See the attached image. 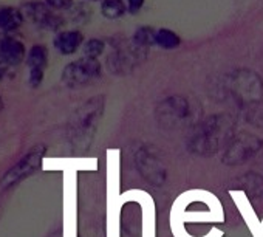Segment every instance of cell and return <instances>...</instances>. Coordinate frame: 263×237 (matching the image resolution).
Returning <instances> with one entry per match:
<instances>
[{
  "mask_svg": "<svg viewBox=\"0 0 263 237\" xmlns=\"http://www.w3.org/2000/svg\"><path fill=\"white\" fill-rule=\"evenodd\" d=\"M141 206V237H157V205L143 189L121 192V149H107V237H121V209L124 203Z\"/></svg>",
  "mask_w": 263,
  "mask_h": 237,
  "instance_id": "cell-1",
  "label": "cell"
},
{
  "mask_svg": "<svg viewBox=\"0 0 263 237\" xmlns=\"http://www.w3.org/2000/svg\"><path fill=\"white\" fill-rule=\"evenodd\" d=\"M224 209L218 197L206 189H189L181 192L171 206L169 223L174 237H195L186 231V223H221ZM224 231L212 228L198 237H223Z\"/></svg>",
  "mask_w": 263,
  "mask_h": 237,
  "instance_id": "cell-2",
  "label": "cell"
},
{
  "mask_svg": "<svg viewBox=\"0 0 263 237\" xmlns=\"http://www.w3.org/2000/svg\"><path fill=\"white\" fill-rule=\"evenodd\" d=\"M45 152H47V148H44V146H37V148L31 149L24 158H21L2 177V180H0V186H2V189L11 188V186L17 185L19 181L25 180L27 177L33 175L34 172H37L44 165Z\"/></svg>",
  "mask_w": 263,
  "mask_h": 237,
  "instance_id": "cell-3",
  "label": "cell"
},
{
  "mask_svg": "<svg viewBox=\"0 0 263 237\" xmlns=\"http://www.w3.org/2000/svg\"><path fill=\"white\" fill-rule=\"evenodd\" d=\"M101 75V65L96 59L84 58L76 62H71L64 68L62 81L68 87H78L90 82L91 79L98 78Z\"/></svg>",
  "mask_w": 263,
  "mask_h": 237,
  "instance_id": "cell-4",
  "label": "cell"
},
{
  "mask_svg": "<svg viewBox=\"0 0 263 237\" xmlns=\"http://www.w3.org/2000/svg\"><path fill=\"white\" fill-rule=\"evenodd\" d=\"M229 195H231L235 208L238 209L241 218L245 220V223H246L249 232L252 234V237H263V218L261 220L258 218V215L254 211L246 192L241 191V189H231Z\"/></svg>",
  "mask_w": 263,
  "mask_h": 237,
  "instance_id": "cell-5",
  "label": "cell"
},
{
  "mask_svg": "<svg viewBox=\"0 0 263 237\" xmlns=\"http://www.w3.org/2000/svg\"><path fill=\"white\" fill-rule=\"evenodd\" d=\"M25 11H27V16L33 22H36L37 25H41L44 28H48V30H58L64 24L62 17L54 14L51 11V8L48 5H45V4H39V2L28 4L25 7Z\"/></svg>",
  "mask_w": 263,
  "mask_h": 237,
  "instance_id": "cell-6",
  "label": "cell"
},
{
  "mask_svg": "<svg viewBox=\"0 0 263 237\" xmlns=\"http://www.w3.org/2000/svg\"><path fill=\"white\" fill-rule=\"evenodd\" d=\"M25 59V47L22 42L13 38H4L0 41V61L10 67L19 65Z\"/></svg>",
  "mask_w": 263,
  "mask_h": 237,
  "instance_id": "cell-7",
  "label": "cell"
},
{
  "mask_svg": "<svg viewBox=\"0 0 263 237\" xmlns=\"http://www.w3.org/2000/svg\"><path fill=\"white\" fill-rule=\"evenodd\" d=\"M84 42L81 31H62L54 38V47L62 54H73L79 50Z\"/></svg>",
  "mask_w": 263,
  "mask_h": 237,
  "instance_id": "cell-8",
  "label": "cell"
},
{
  "mask_svg": "<svg viewBox=\"0 0 263 237\" xmlns=\"http://www.w3.org/2000/svg\"><path fill=\"white\" fill-rule=\"evenodd\" d=\"M22 13L17 8H2L0 10V28L5 31H14L22 25Z\"/></svg>",
  "mask_w": 263,
  "mask_h": 237,
  "instance_id": "cell-9",
  "label": "cell"
},
{
  "mask_svg": "<svg viewBox=\"0 0 263 237\" xmlns=\"http://www.w3.org/2000/svg\"><path fill=\"white\" fill-rule=\"evenodd\" d=\"M101 13L104 17L115 21L122 17L125 13H128L127 10V4L125 0H102L101 4Z\"/></svg>",
  "mask_w": 263,
  "mask_h": 237,
  "instance_id": "cell-10",
  "label": "cell"
},
{
  "mask_svg": "<svg viewBox=\"0 0 263 237\" xmlns=\"http://www.w3.org/2000/svg\"><path fill=\"white\" fill-rule=\"evenodd\" d=\"M48 59V50L44 45H34L27 58V64L30 70H44Z\"/></svg>",
  "mask_w": 263,
  "mask_h": 237,
  "instance_id": "cell-11",
  "label": "cell"
},
{
  "mask_svg": "<svg viewBox=\"0 0 263 237\" xmlns=\"http://www.w3.org/2000/svg\"><path fill=\"white\" fill-rule=\"evenodd\" d=\"M155 44L164 50H174V48H178L180 44H181V39L180 36L172 31V30H167V28H163V30H158L157 31V38H155Z\"/></svg>",
  "mask_w": 263,
  "mask_h": 237,
  "instance_id": "cell-12",
  "label": "cell"
},
{
  "mask_svg": "<svg viewBox=\"0 0 263 237\" xmlns=\"http://www.w3.org/2000/svg\"><path fill=\"white\" fill-rule=\"evenodd\" d=\"M157 31L151 27H141L135 33V42L138 47H149L155 44Z\"/></svg>",
  "mask_w": 263,
  "mask_h": 237,
  "instance_id": "cell-13",
  "label": "cell"
},
{
  "mask_svg": "<svg viewBox=\"0 0 263 237\" xmlns=\"http://www.w3.org/2000/svg\"><path fill=\"white\" fill-rule=\"evenodd\" d=\"M104 42L102 41H99V39H90L87 44H85V47H84V53H85V56L87 58H90V59H96L98 56H101L102 54V51H104Z\"/></svg>",
  "mask_w": 263,
  "mask_h": 237,
  "instance_id": "cell-14",
  "label": "cell"
},
{
  "mask_svg": "<svg viewBox=\"0 0 263 237\" xmlns=\"http://www.w3.org/2000/svg\"><path fill=\"white\" fill-rule=\"evenodd\" d=\"M47 5L53 10H70L73 0H47Z\"/></svg>",
  "mask_w": 263,
  "mask_h": 237,
  "instance_id": "cell-15",
  "label": "cell"
},
{
  "mask_svg": "<svg viewBox=\"0 0 263 237\" xmlns=\"http://www.w3.org/2000/svg\"><path fill=\"white\" fill-rule=\"evenodd\" d=\"M146 0H125L127 4V10L130 14H138L141 11V8L144 7Z\"/></svg>",
  "mask_w": 263,
  "mask_h": 237,
  "instance_id": "cell-16",
  "label": "cell"
},
{
  "mask_svg": "<svg viewBox=\"0 0 263 237\" xmlns=\"http://www.w3.org/2000/svg\"><path fill=\"white\" fill-rule=\"evenodd\" d=\"M44 79V70H30V85L39 87Z\"/></svg>",
  "mask_w": 263,
  "mask_h": 237,
  "instance_id": "cell-17",
  "label": "cell"
},
{
  "mask_svg": "<svg viewBox=\"0 0 263 237\" xmlns=\"http://www.w3.org/2000/svg\"><path fill=\"white\" fill-rule=\"evenodd\" d=\"M8 70H10V65L0 61V81L5 79V78L8 76Z\"/></svg>",
  "mask_w": 263,
  "mask_h": 237,
  "instance_id": "cell-18",
  "label": "cell"
},
{
  "mask_svg": "<svg viewBox=\"0 0 263 237\" xmlns=\"http://www.w3.org/2000/svg\"><path fill=\"white\" fill-rule=\"evenodd\" d=\"M4 110V99H2V95H0V112Z\"/></svg>",
  "mask_w": 263,
  "mask_h": 237,
  "instance_id": "cell-19",
  "label": "cell"
},
{
  "mask_svg": "<svg viewBox=\"0 0 263 237\" xmlns=\"http://www.w3.org/2000/svg\"><path fill=\"white\" fill-rule=\"evenodd\" d=\"M90 2H98V0H90Z\"/></svg>",
  "mask_w": 263,
  "mask_h": 237,
  "instance_id": "cell-20",
  "label": "cell"
}]
</instances>
